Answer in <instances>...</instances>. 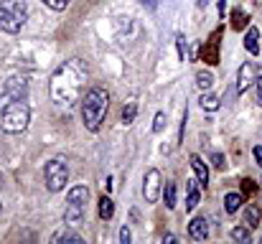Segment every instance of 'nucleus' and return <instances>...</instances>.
<instances>
[{"instance_id":"nucleus-1","label":"nucleus","mask_w":262,"mask_h":244,"mask_svg":"<svg viewBox=\"0 0 262 244\" xmlns=\"http://www.w3.org/2000/svg\"><path fill=\"white\" fill-rule=\"evenodd\" d=\"M87 79V66L82 64V59H72L67 64H61L49 84V92H51V99L61 107H69L79 99V92H82V84Z\"/></svg>"},{"instance_id":"nucleus-2","label":"nucleus","mask_w":262,"mask_h":244,"mask_svg":"<svg viewBox=\"0 0 262 244\" xmlns=\"http://www.w3.org/2000/svg\"><path fill=\"white\" fill-rule=\"evenodd\" d=\"M31 122V107L26 102V97H15L10 92H0V130L18 135L28 127Z\"/></svg>"},{"instance_id":"nucleus-3","label":"nucleus","mask_w":262,"mask_h":244,"mask_svg":"<svg viewBox=\"0 0 262 244\" xmlns=\"http://www.w3.org/2000/svg\"><path fill=\"white\" fill-rule=\"evenodd\" d=\"M110 109V94L104 86H92L82 97V122L89 132H97L104 122V115Z\"/></svg>"},{"instance_id":"nucleus-4","label":"nucleus","mask_w":262,"mask_h":244,"mask_svg":"<svg viewBox=\"0 0 262 244\" xmlns=\"http://www.w3.org/2000/svg\"><path fill=\"white\" fill-rule=\"evenodd\" d=\"M87 201H89V188L87 186H74L67 193V211H64V221L69 227H77L84 221L87 214Z\"/></svg>"},{"instance_id":"nucleus-5","label":"nucleus","mask_w":262,"mask_h":244,"mask_svg":"<svg viewBox=\"0 0 262 244\" xmlns=\"http://www.w3.org/2000/svg\"><path fill=\"white\" fill-rule=\"evenodd\" d=\"M43 181H46V188L49 191H61V188H67V183H69V168H67V163L61 161V158H54V161H49L43 165Z\"/></svg>"},{"instance_id":"nucleus-6","label":"nucleus","mask_w":262,"mask_h":244,"mask_svg":"<svg viewBox=\"0 0 262 244\" xmlns=\"http://www.w3.org/2000/svg\"><path fill=\"white\" fill-rule=\"evenodd\" d=\"M158 191H161V170L158 168H150L143 178V196L148 204H156L158 201Z\"/></svg>"},{"instance_id":"nucleus-7","label":"nucleus","mask_w":262,"mask_h":244,"mask_svg":"<svg viewBox=\"0 0 262 244\" xmlns=\"http://www.w3.org/2000/svg\"><path fill=\"white\" fill-rule=\"evenodd\" d=\"M20 28H23V18H20L15 10H10L8 5L0 3V31L13 36V33H18Z\"/></svg>"},{"instance_id":"nucleus-8","label":"nucleus","mask_w":262,"mask_h":244,"mask_svg":"<svg viewBox=\"0 0 262 244\" xmlns=\"http://www.w3.org/2000/svg\"><path fill=\"white\" fill-rule=\"evenodd\" d=\"M188 237H191L193 242L209 239V224H206L204 216H193V219L188 221Z\"/></svg>"},{"instance_id":"nucleus-9","label":"nucleus","mask_w":262,"mask_h":244,"mask_svg":"<svg viewBox=\"0 0 262 244\" xmlns=\"http://www.w3.org/2000/svg\"><path fill=\"white\" fill-rule=\"evenodd\" d=\"M252 81H255V64L247 61V64H242L239 72H237V94H245Z\"/></svg>"},{"instance_id":"nucleus-10","label":"nucleus","mask_w":262,"mask_h":244,"mask_svg":"<svg viewBox=\"0 0 262 244\" xmlns=\"http://www.w3.org/2000/svg\"><path fill=\"white\" fill-rule=\"evenodd\" d=\"M201 201V183L199 178H188L186 183V211H193Z\"/></svg>"},{"instance_id":"nucleus-11","label":"nucleus","mask_w":262,"mask_h":244,"mask_svg":"<svg viewBox=\"0 0 262 244\" xmlns=\"http://www.w3.org/2000/svg\"><path fill=\"white\" fill-rule=\"evenodd\" d=\"M3 89L10 92V94H15V97H28V81L23 79V77H10V79L5 81Z\"/></svg>"},{"instance_id":"nucleus-12","label":"nucleus","mask_w":262,"mask_h":244,"mask_svg":"<svg viewBox=\"0 0 262 244\" xmlns=\"http://www.w3.org/2000/svg\"><path fill=\"white\" fill-rule=\"evenodd\" d=\"M245 49H247L252 56L260 54V31H257L255 26H250L247 33H245Z\"/></svg>"},{"instance_id":"nucleus-13","label":"nucleus","mask_w":262,"mask_h":244,"mask_svg":"<svg viewBox=\"0 0 262 244\" xmlns=\"http://www.w3.org/2000/svg\"><path fill=\"white\" fill-rule=\"evenodd\" d=\"M191 168H193V173H196L201 188H206V186H209V168H206V163L201 161L199 156H191Z\"/></svg>"},{"instance_id":"nucleus-14","label":"nucleus","mask_w":262,"mask_h":244,"mask_svg":"<svg viewBox=\"0 0 262 244\" xmlns=\"http://www.w3.org/2000/svg\"><path fill=\"white\" fill-rule=\"evenodd\" d=\"M51 242L59 244V242H84L82 239V234H77L74 229H59V232H54V237H51Z\"/></svg>"},{"instance_id":"nucleus-15","label":"nucleus","mask_w":262,"mask_h":244,"mask_svg":"<svg viewBox=\"0 0 262 244\" xmlns=\"http://www.w3.org/2000/svg\"><path fill=\"white\" fill-rule=\"evenodd\" d=\"M112 216H115V201L110 196H102L99 198V219L102 221H110Z\"/></svg>"},{"instance_id":"nucleus-16","label":"nucleus","mask_w":262,"mask_h":244,"mask_svg":"<svg viewBox=\"0 0 262 244\" xmlns=\"http://www.w3.org/2000/svg\"><path fill=\"white\" fill-rule=\"evenodd\" d=\"M260 206H255V204H250L247 209H245V224L250 227V229H255V227H260Z\"/></svg>"},{"instance_id":"nucleus-17","label":"nucleus","mask_w":262,"mask_h":244,"mask_svg":"<svg viewBox=\"0 0 262 244\" xmlns=\"http://www.w3.org/2000/svg\"><path fill=\"white\" fill-rule=\"evenodd\" d=\"M199 104H201L206 112H216V109H219V104H222V99H219L216 94H211V92H209V94H201Z\"/></svg>"},{"instance_id":"nucleus-18","label":"nucleus","mask_w":262,"mask_h":244,"mask_svg":"<svg viewBox=\"0 0 262 244\" xmlns=\"http://www.w3.org/2000/svg\"><path fill=\"white\" fill-rule=\"evenodd\" d=\"M239 206H242V196L239 193H227L224 196V211L227 214H237Z\"/></svg>"},{"instance_id":"nucleus-19","label":"nucleus","mask_w":262,"mask_h":244,"mask_svg":"<svg viewBox=\"0 0 262 244\" xmlns=\"http://www.w3.org/2000/svg\"><path fill=\"white\" fill-rule=\"evenodd\" d=\"M214 74H211V72H199V74H196V86H199V89H204V92H206V89H211V86H214Z\"/></svg>"},{"instance_id":"nucleus-20","label":"nucleus","mask_w":262,"mask_h":244,"mask_svg":"<svg viewBox=\"0 0 262 244\" xmlns=\"http://www.w3.org/2000/svg\"><path fill=\"white\" fill-rule=\"evenodd\" d=\"M135 115H138V102H127L125 109H122V122L125 125H133L135 122Z\"/></svg>"},{"instance_id":"nucleus-21","label":"nucleus","mask_w":262,"mask_h":244,"mask_svg":"<svg viewBox=\"0 0 262 244\" xmlns=\"http://www.w3.org/2000/svg\"><path fill=\"white\" fill-rule=\"evenodd\" d=\"M3 5H8L10 10H15L23 20H26V15H28V8H26V0H3Z\"/></svg>"},{"instance_id":"nucleus-22","label":"nucleus","mask_w":262,"mask_h":244,"mask_svg":"<svg viewBox=\"0 0 262 244\" xmlns=\"http://www.w3.org/2000/svg\"><path fill=\"white\" fill-rule=\"evenodd\" d=\"M163 198H166V206H168V209H173L176 206V183L173 181L166 183V188H163Z\"/></svg>"},{"instance_id":"nucleus-23","label":"nucleus","mask_w":262,"mask_h":244,"mask_svg":"<svg viewBox=\"0 0 262 244\" xmlns=\"http://www.w3.org/2000/svg\"><path fill=\"white\" fill-rule=\"evenodd\" d=\"M250 232H252V229H250L247 224H245V227H234V229H232V239H234V242H247V239H250Z\"/></svg>"},{"instance_id":"nucleus-24","label":"nucleus","mask_w":262,"mask_h":244,"mask_svg":"<svg viewBox=\"0 0 262 244\" xmlns=\"http://www.w3.org/2000/svg\"><path fill=\"white\" fill-rule=\"evenodd\" d=\"M46 8H51V10H67L69 5H72V0H41Z\"/></svg>"},{"instance_id":"nucleus-25","label":"nucleus","mask_w":262,"mask_h":244,"mask_svg":"<svg viewBox=\"0 0 262 244\" xmlns=\"http://www.w3.org/2000/svg\"><path fill=\"white\" fill-rule=\"evenodd\" d=\"M232 26H234V28H245V26H247V15H245L242 10H234V13H232Z\"/></svg>"},{"instance_id":"nucleus-26","label":"nucleus","mask_w":262,"mask_h":244,"mask_svg":"<svg viewBox=\"0 0 262 244\" xmlns=\"http://www.w3.org/2000/svg\"><path fill=\"white\" fill-rule=\"evenodd\" d=\"M166 130V112H158L153 120V132H163Z\"/></svg>"},{"instance_id":"nucleus-27","label":"nucleus","mask_w":262,"mask_h":244,"mask_svg":"<svg viewBox=\"0 0 262 244\" xmlns=\"http://www.w3.org/2000/svg\"><path fill=\"white\" fill-rule=\"evenodd\" d=\"M176 43H178V59H181V61H186V38H183L181 33L176 36Z\"/></svg>"},{"instance_id":"nucleus-28","label":"nucleus","mask_w":262,"mask_h":244,"mask_svg":"<svg viewBox=\"0 0 262 244\" xmlns=\"http://www.w3.org/2000/svg\"><path fill=\"white\" fill-rule=\"evenodd\" d=\"M186 122H188V109H183V120H181V127H178V143H183V132H186Z\"/></svg>"},{"instance_id":"nucleus-29","label":"nucleus","mask_w":262,"mask_h":244,"mask_svg":"<svg viewBox=\"0 0 262 244\" xmlns=\"http://www.w3.org/2000/svg\"><path fill=\"white\" fill-rule=\"evenodd\" d=\"M211 163H214V168H219V170L227 165V161H224V156H222V153H211Z\"/></svg>"},{"instance_id":"nucleus-30","label":"nucleus","mask_w":262,"mask_h":244,"mask_svg":"<svg viewBox=\"0 0 262 244\" xmlns=\"http://www.w3.org/2000/svg\"><path fill=\"white\" fill-rule=\"evenodd\" d=\"M120 242H122V244H130V242H133V232H130L127 227H122V229H120Z\"/></svg>"},{"instance_id":"nucleus-31","label":"nucleus","mask_w":262,"mask_h":244,"mask_svg":"<svg viewBox=\"0 0 262 244\" xmlns=\"http://www.w3.org/2000/svg\"><path fill=\"white\" fill-rule=\"evenodd\" d=\"M242 191L252 196V193H255V181H250V178H245V181H242Z\"/></svg>"},{"instance_id":"nucleus-32","label":"nucleus","mask_w":262,"mask_h":244,"mask_svg":"<svg viewBox=\"0 0 262 244\" xmlns=\"http://www.w3.org/2000/svg\"><path fill=\"white\" fill-rule=\"evenodd\" d=\"M252 156H255V161H257V165L262 168V145H255V148H252Z\"/></svg>"},{"instance_id":"nucleus-33","label":"nucleus","mask_w":262,"mask_h":244,"mask_svg":"<svg viewBox=\"0 0 262 244\" xmlns=\"http://www.w3.org/2000/svg\"><path fill=\"white\" fill-rule=\"evenodd\" d=\"M255 84H257V104H262V77H257Z\"/></svg>"},{"instance_id":"nucleus-34","label":"nucleus","mask_w":262,"mask_h":244,"mask_svg":"<svg viewBox=\"0 0 262 244\" xmlns=\"http://www.w3.org/2000/svg\"><path fill=\"white\" fill-rule=\"evenodd\" d=\"M143 3H145L148 8H158V3H161V0H143Z\"/></svg>"},{"instance_id":"nucleus-35","label":"nucleus","mask_w":262,"mask_h":244,"mask_svg":"<svg viewBox=\"0 0 262 244\" xmlns=\"http://www.w3.org/2000/svg\"><path fill=\"white\" fill-rule=\"evenodd\" d=\"M176 239H178L176 234H166V237H163V242H166V244H168V242H176Z\"/></svg>"},{"instance_id":"nucleus-36","label":"nucleus","mask_w":262,"mask_h":244,"mask_svg":"<svg viewBox=\"0 0 262 244\" xmlns=\"http://www.w3.org/2000/svg\"><path fill=\"white\" fill-rule=\"evenodd\" d=\"M196 5H199V8H206V5H209V0H196Z\"/></svg>"},{"instance_id":"nucleus-37","label":"nucleus","mask_w":262,"mask_h":244,"mask_svg":"<svg viewBox=\"0 0 262 244\" xmlns=\"http://www.w3.org/2000/svg\"><path fill=\"white\" fill-rule=\"evenodd\" d=\"M0 211H3V204H0Z\"/></svg>"},{"instance_id":"nucleus-38","label":"nucleus","mask_w":262,"mask_h":244,"mask_svg":"<svg viewBox=\"0 0 262 244\" xmlns=\"http://www.w3.org/2000/svg\"><path fill=\"white\" fill-rule=\"evenodd\" d=\"M260 242H262V239H260Z\"/></svg>"}]
</instances>
